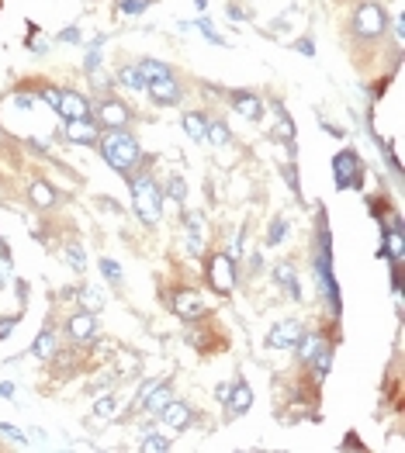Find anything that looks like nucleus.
I'll return each instance as SVG.
<instances>
[{
    "instance_id": "nucleus-34",
    "label": "nucleus",
    "mask_w": 405,
    "mask_h": 453,
    "mask_svg": "<svg viewBox=\"0 0 405 453\" xmlns=\"http://www.w3.org/2000/svg\"><path fill=\"white\" fill-rule=\"evenodd\" d=\"M284 232H288V222H284V218H274V225H270V232H267V242L277 246V242L284 239Z\"/></svg>"
},
{
    "instance_id": "nucleus-39",
    "label": "nucleus",
    "mask_w": 405,
    "mask_h": 453,
    "mask_svg": "<svg viewBox=\"0 0 405 453\" xmlns=\"http://www.w3.org/2000/svg\"><path fill=\"white\" fill-rule=\"evenodd\" d=\"M59 94H62V90H56V86H45V90H42V101H45V104L56 111V108H59Z\"/></svg>"
},
{
    "instance_id": "nucleus-40",
    "label": "nucleus",
    "mask_w": 405,
    "mask_h": 453,
    "mask_svg": "<svg viewBox=\"0 0 405 453\" xmlns=\"http://www.w3.org/2000/svg\"><path fill=\"white\" fill-rule=\"evenodd\" d=\"M14 325H18V318H0V339H8L14 332Z\"/></svg>"
},
{
    "instance_id": "nucleus-7",
    "label": "nucleus",
    "mask_w": 405,
    "mask_h": 453,
    "mask_svg": "<svg viewBox=\"0 0 405 453\" xmlns=\"http://www.w3.org/2000/svg\"><path fill=\"white\" fill-rule=\"evenodd\" d=\"M305 336V329L294 318H281L270 332H267V346L270 349H294V342Z\"/></svg>"
},
{
    "instance_id": "nucleus-31",
    "label": "nucleus",
    "mask_w": 405,
    "mask_h": 453,
    "mask_svg": "<svg viewBox=\"0 0 405 453\" xmlns=\"http://www.w3.org/2000/svg\"><path fill=\"white\" fill-rule=\"evenodd\" d=\"M205 142L225 146V142H229V128H225L222 121H211V125H208V132H205Z\"/></svg>"
},
{
    "instance_id": "nucleus-10",
    "label": "nucleus",
    "mask_w": 405,
    "mask_h": 453,
    "mask_svg": "<svg viewBox=\"0 0 405 453\" xmlns=\"http://www.w3.org/2000/svg\"><path fill=\"white\" fill-rule=\"evenodd\" d=\"M69 339L73 342H94V336H97V322H94V312H76L73 318H69Z\"/></svg>"
},
{
    "instance_id": "nucleus-11",
    "label": "nucleus",
    "mask_w": 405,
    "mask_h": 453,
    "mask_svg": "<svg viewBox=\"0 0 405 453\" xmlns=\"http://www.w3.org/2000/svg\"><path fill=\"white\" fill-rule=\"evenodd\" d=\"M66 135H69V142H76V146H94V142L101 139V132H97V125H94L91 118L66 121Z\"/></svg>"
},
{
    "instance_id": "nucleus-5",
    "label": "nucleus",
    "mask_w": 405,
    "mask_h": 453,
    "mask_svg": "<svg viewBox=\"0 0 405 453\" xmlns=\"http://www.w3.org/2000/svg\"><path fill=\"white\" fill-rule=\"evenodd\" d=\"M388 28V11L378 4V0H364V4L354 11V32L360 38H374Z\"/></svg>"
},
{
    "instance_id": "nucleus-47",
    "label": "nucleus",
    "mask_w": 405,
    "mask_h": 453,
    "mask_svg": "<svg viewBox=\"0 0 405 453\" xmlns=\"http://www.w3.org/2000/svg\"><path fill=\"white\" fill-rule=\"evenodd\" d=\"M229 388H232V384H218V388H215V395L225 402V398H229Z\"/></svg>"
},
{
    "instance_id": "nucleus-41",
    "label": "nucleus",
    "mask_w": 405,
    "mask_h": 453,
    "mask_svg": "<svg viewBox=\"0 0 405 453\" xmlns=\"http://www.w3.org/2000/svg\"><path fill=\"white\" fill-rule=\"evenodd\" d=\"M152 388H156V381H146V384H142V391H139V398H135V405H132V408H135V412H139V408H142V402H146V395H149V391H152Z\"/></svg>"
},
{
    "instance_id": "nucleus-1",
    "label": "nucleus",
    "mask_w": 405,
    "mask_h": 453,
    "mask_svg": "<svg viewBox=\"0 0 405 453\" xmlns=\"http://www.w3.org/2000/svg\"><path fill=\"white\" fill-rule=\"evenodd\" d=\"M132 205H135V215L146 222V225H156L159 215H163V191L152 176H135L132 180Z\"/></svg>"
},
{
    "instance_id": "nucleus-14",
    "label": "nucleus",
    "mask_w": 405,
    "mask_h": 453,
    "mask_svg": "<svg viewBox=\"0 0 405 453\" xmlns=\"http://www.w3.org/2000/svg\"><path fill=\"white\" fill-rule=\"evenodd\" d=\"M184 222H187V249L194 253V256H201L205 249V218H201V211H187L184 215Z\"/></svg>"
},
{
    "instance_id": "nucleus-18",
    "label": "nucleus",
    "mask_w": 405,
    "mask_h": 453,
    "mask_svg": "<svg viewBox=\"0 0 405 453\" xmlns=\"http://www.w3.org/2000/svg\"><path fill=\"white\" fill-rule=\"evenodd\" d=\"M170 402V388H167V381H156V388L146 395V402H142V412H149V415H156L159 408H163Z\"/></svg>"
},
{
    "instance_id": "nucleus-2",
    "label": "nucleus",
    "mask_w": 405,
    "mask_h": 453,
    "mask_svg": "<svg viewBox=\"0 0 405 453\" xmlns=\"http://www.w3.org/2000/svg\"><path fill=\"white\" fill-rule=\"evenodd\" d=\"M101 152H104V159L118 170V173H128L135 163H139V142L125 132V128H118V132H111V135H104V142H101Z\"/></svg>"
},
{
    "instance_id": "nucleus-43",
    "label": "nucleus",
    "mask_w": 405,
    "mask_h": 453,
    "mask_svg": "<svg viewBox=\"0 0 405 453\" xmlns=\"http://www.w3.org/2000/svg\"><path fill=\"white\" fill-rule=\"evenodd\" d=\"M97 62H101V52H97V49H91V52H87V73H94V69H97Z\"/></svg>"
},
{
    "instance_id": "nucleus-36",
    "label": "nucleus",
    "mask_w": 405,
    "mask_h": 453,
    "mask_svg": "<svg viewBox=\"0 0 405 453\" xmlns=\"http://www.w3.org/2000/svg\"><path fill=\"white\" fill-rule=\"evenodd\" d=\"M111 412H115V398H101V402L94 405V415H97V419H111Z\"/></svg>"
},
{
    "instance_id": "nucleus-50",
    "label": "nucleus",
    "mask_w": 405,
    "mask_h": 453,
    "mask_svg": "<svg viewBox=\"0 0 405 453\" xmlns=\"http://www.w3.org/2000/svg\"><path fill=\"white\" fill-rule=\"evenodd\" d=\"M205 4H208V0H194V8H201V11H205Z\"/></svg>"
},
{
    "instance_id": "nucleus-6",
    "label": "nucleus",
    "mask_w": 405,
    "mask_h": 453,
    "mask_svg": "<svg viewBox=\"0 0 405 453\" xmlns=\"http://www.w3.org/2000/svg\"><path fill=\"white\" fill-rule=\"evenodd\" d=\"M208 284L215 288V294H232L235 288V263L229 253H215L208 259Z\"/></svg>"
},
{
    "instance_id": "nucleus-29",
    "label": "nucleus",
    "mask_w": 405,
    "mask_h": 453,
    "mask_svg": "<svg viewBox=\"0 0 405 453\" xmlns=\"http://www.w3.org/2000/svg\"><path fill=\"white\" fill-rule=\"evenodd\" d=\"M139 69H142L146 83H149V80H159V76H170V66H167V62H152V59L139 62Z\"/></svg>"
},
{
    "instance_id": "nucleus-45",
    "label": "nucleus",
    "mask_w": 405,
    "mask_h": 453,
    "mask_svg": "<svg viewBox=\"0 0 405 453\" xmlns=\"http://www.w3.org/2000/svg\"><path fill=\"white\" fill-rule=\"evenodd\" d=\"M0 398H14V384H11V381L0 384Z\"/></svg>"
},
{
    "instance_id": "nucleus-38",
    "label": "nucleus",
    "mask_w": 405,
    "mask_h": 453,
    "mask_svg": "<svg viewBox=\"0 0 405 453\" xmlns=\"http://www.w3.org/2000/svg\"><path fill=\"white\" fill-rule=\"evenodd\" d=\"M170 198H174V201H184V198H187V187H184V180H181V176L170 180Z\"/></svg>"
},
{
    "instance_id": "nucleus-3",
    "label": "nucleus",
    "mask_w": 405,
    "mask_h": 453,
    "mask_svg": "<svg viewBox=\"0 0 405 453\" xmlns=\"http://www.w3.org/2000/svg\"><path fill=\"white\" fill-rule=\"evenodd\" d=\"M315 270H319V288L329 294L333 315H340V288H336V277H333V253H329V229L326 225H319V259H315Z\"/></svg>"
},
{
    "instance_id": "nucleus-37",
    "label": "nucleus",
    "mask_w": 405,
    "mask_h": 453,
    "mask_svg": "<svg viewBox=\"0 0 405 453\" xmlns=\"http://www.w3.org/2000/svg\"><path fill=\"white\" fill-rule=\"evenodd\" d=\"M8 277H11V256H8L4 249H0V288L8 284Z\"/></svg>"
},
{
    "instance_id": "nucleus-26",
    "label": "nucleus",
    "mask_w": 405,
    "mask_h": 453,
    "mask_svg": "<svg viewBox=\"0 0 405 453\" xmlns=\"http://www.w3.org/2000/svg\"><path fill=\"white\" fill-rule=\"evenodd\" d=\"M62 256H66V263H69V266L76 270V274H84V270H87V253H84V246H76V242H69Z\"/></svg>"
},
{
    "instance_id": "nucleus-21",
    "label": "nucleus",
    "mask_w": 405,
    "mask_h": 453,
    "mask_svg": "<svg viewBox=\"0 0 405 453\" xmlns=\"http://www.w3.org/2000/svg\"><path fill=\"white\" fill-rule=\"evenodd\" d=\"M56 201H59V194H56V187H52V184H45V180L32 184V205H38V208H52Z\"/></svg>"
},
{
    "instance_id": "nucleus-49",
    "label": "nucleus",
    "mask_w": 405,
    "mask_h": 453,
    "mask_svg": "<svg viewBox=\"0 0 405 453\" xmlns=\"http://www.w3.org/2000/svg\"><path fill=\"white\" fill-rule=\"evenodd\" d=\"M298 49H301V52H305V56H312V52H315V49H312V42H308V38H305V42H298Z\"/></svg>"
},
{
    "instance_id": "nucleus-46",
    "label": "nucleus",
    "mask_w": 405,
    "mask_h": 453,
    "mask_svg": "<svg viewBox=\"0 0 405 453\" xmlns=\"http://www.w3.org/2000/svg\"><path fill=\"white\" fill-rule=\"evenodd\" d=\"M59 38H62V42H80V32H73V28H69V32H62Z\"/></svg>"
},
{
    "instance_id": "nucleus-15",
    "label": "nucleus",
    "mask_w": 405,
    "mask_h": 453,
    "mask_svg": "<svg viewBox=\"0 0 405 453\" xmlns=\"http://www.w3.org/2000/svg\"><path fill=\"white\" fill-rule=\"evenodd\" d=\"M174 308H177V315L187 318V322H194V318L205 315V301H201L194 291H181V294L174 298Z\"/></svg>"
},
{
    "instance_id": "nucleus-44",
    "label": "nucleus",
    "mask_w": 405,
    "mask_h": 453,
    "mask_svg": "<svg viewBox=\"0 0 405 453\" xmlns=\"http://www.w3.org/2000/svg\"><path fill=\"white\" fill-rule=\"evenodd\" d=\"M14 104L18 108H32V94H14Z\"/></svg>"
},
{
    "instance_id": "nucleus-12",
    "label": "nucleus",
    "mask_w": 405,
    "mask_h": 453,
    "mask_svg": "<svg viewBox=\"0 0 405 453\" xmlns=\"http://www.w3.org/2000/svg\"><path fill=\"white\" fill-rule=\"evenodd\" d=\"M97 121H101L104 128L118 132V128H125V125H128V108H125L121 101H104V104H101V111H97Z\"/></svg>"
},
{
    "instance_id": "nucleus-22",
    "label": "nucleus",
    "mask_w": 405,
    "mask_h": 453,
    "mask_svg": "<svg viewBox=\"0 0 405 453\" xmlns=\"http://www.w3.org/2000/svg\"><path fill=\"white\" fill-rule=\"evenodd\" d=\"M32 349H35V356H38V360H49V356L56 353V332H52V325H45V329L38 332V339H35V346H32Z\"/></svg>"
},
{
    "instance_id": "nucleus-42",
    "label": "nucleus",
    "mask_w": 405,
    "mask_h": 453,
    "mask_svg": "<svg viewBox=\"0 0 405 453\" xmlns=\"http://www.w3.org/2000/svg\"><path fill=\"white\" fill-rule=\"evenodd\" d=\"M0 432L11 436V439H18V443H25V432H21V429H14V426H4V422H0Z\"/></svg>"
},
{
    "instance_id": "nucleus-35",
    "label": "nucleus",
    "mask_w": 405,
    "mask_h": 453,
    "mask_svg": "<svg viewBox=\"0 0 405 453\" xmlns=\"http://www.w3.org/2000/svg\"><path fill=\"white\" fill-rule=\"evenodd\" d=\"M198 28H201V35H205L208 42H215V45H225V38L215 32V25H211V21H205V18H201V21H198Z\"/></svg>"
},
{
    "instance_id": "nucleus-30",
    "label": "nucleus",
    "mask_w": 405,
    "mask_h": 453,
    "mask_svg": "<svg viewBox=\"0 0 405 453\" xmlns=\"http://www.w3.org/2000/svg\"><path fill=\"white\" fill-rule=\"evenodd\" d=\"M80 301L87 305V312H101L104 308V298H101L97 288H84V291H80Z\"/></svg>"
},
{
    "instance_id": "nucleus-16",
    "label": "nucleus",
    "mask_w": 405,
    "mask_h": 453,
    "mask_svg": "<svg viewBox=\"0 0 405 453\" xmlns=\"http://www.w3.org/2000/svg\"><path fill=\"white\" fill-rule=\"evenodd\" d=\"M159 415H163V422L170 429H187L191 426V408L184 402H167L163 408H159Z\"/></svg>"
},
{
    "instance_id": "nucleus-25",
    "label": "nucleus",
    "mask_w": 405,
    "mask_h": 453,
    "mask_svg": "<svg viewBox=\"0 0 405 453\" xmlns=\"http://www.w3.org/2000/svg\"><path fill=\"white\" fill-rule=\"evenodd\" d=\"M118 83L128 86V90H146V76H142L139 66H125V69L118 73Z\"/></svg>"
},
{
    "instance_id": "nucleus-4",
    "label": "nucleus",
    "mask_w": 405,
    "mask_h": 453,
    "mask_svg": "<svg viewBox=\"0 0 405 453\" xmlns=\"http://www.w3.org/2000/svg\"><path fill=\"white\" fill-rule=\"evenodd\" d=\"M333 180L340 191H350V187H360L364 180V159L354 152V149H343L333 156Z\"/></svg>"
},
{
    "instance_id": "nucleus-27",
    "label": "nucleus",
    "mask_w": 405,
    "mask_h": 453,
    "mask_svg": "<svg viewBox=\"0 0 405 453\" xmlns=\"http://www.w3.org/2000/svg\"><path fill=\"white\" fill-rule=\"evenodd\" d=\"M184 132L194 139V142H205V132H208V125H205V118H198V115H184Z\"/></svg>"
},
{
    "instance_id": "nucleus-17",
    "label": "nucleus",
    "mask_w": 405,
    "mask_h": 453,
    "mask_svg": "<svg viewBox=\"0 0 405 453\" xmlns=\"http://www.w3.org/2000/svg\"><path fill=\"white\" fill-rule=\"evenodd\" d=\"M274 281L288 291V298H294V301L301 298V284H298V274H294L291 263H277V266H274Z\"/></svg>"
},
{
    "instance_id": "nucleus-32",
    "label": "nucleus",
    "mask_w": 405,
    "mask_h": 453,
    "mask_svg": "<svg viewBox=\"0 0 405 453\" xmlns=\"http://www.w3.org/2000/svg\"><path fill=\"white\" fill-rule=\"evenodd\" d=\"M101 274H104V281L118 284V281H121V266H118L115 259H108V256H104V259H101Z\"/></svg>"
},
{
    "instance_id": "nucleus-9",
    "label": "nucleus",
    "mask_w": 405,
    "mask_h": 453,
    "mask_svg": "<svg viewBox=\"0 0 405 453\" xmlns=\"http://www.w3.org/2000/svg\"><path fill=\"white\" fill-rule=\"evenodd\" d=\"M66 121H76V118H91V104L84 94H76V90H62L59 94V108H56Z\"/></svg>"
},
{
    "instance_id": "nucleus-23",
    "label": "nucleus",
    "mask_w": 405,
    "mask_h": 453,
    "mask_svg": "<svg viewBox=\"0 0 405 453\" xmlns=\"http://www.w3.org/2000/svg\"><path fill=\"white\" fill-rule=\"evenodd\" d=\"M274 139H277L281 146H294V125H291L288 111H281V108H277V128H274Z\"/></svg>"
},
{
    "instance_id": "nucleus-20",
    "label": "nucleus",
    "mask_w": 405,
    "mask_h": 453,
    "mask_svg": "<svg viewBox=\"0 0 405 453\" xmlns=\"http://www.w3.org/2000/svg\"><path fill=\"white\" fill-rule=\"evenodd\" d=\"M322 346H326V339H322V336H308V332L294 342V349H298V360H301V364H308V360H312Z\"/></svg>"
},
{
    "instance_id": "nucleus-33",
    "label": "nucleus",
    "mask_w": 405,
    "mask_h": 453,
    "mask_svg": "<svg viewBox=\"0 0 405 453\" xmlns=\"http://www.w3.org/2000/svg\"><path fill=\"white\" fill-rule=\"evenodd\" d=\"M146 8H149V0H118V11H121V14H132V18L142 14Z\"/></svg>"
},
{
    "instance_id": "nucleus-13",
    "label": "nucleus",
    "mask_w": 405,
    "mask_h": 453,
    "mask_svg": "<svg viewBox=\"0 0 405 453\" xmlns=\"http://www.w3.org/2000/svg\"><path fill=\"white\" fill-rule=\"evenodd\" d=\"M225 405H229V412H232V415L250 412V405H253V388H250L246 381H235V384L229 388V398H225Z\"/></svg>"
},
{
    "instance_id": "nucleus-28",
    "label": "nucleus",
    "mask_w": 405,
    "mask_h": 453,
    "mask_svg": "<svg viewBox=\"0 0 405 453\" xmlns=\"http://www.w3.org/2000/svg\"><path fill=\"white\" fill-rule=\"evenodd\" d=\"M139 450H142V453H163V450H170V439L159 436V432H149V436L139 443Z\"/></svg>"
},
{
    "instance_id": "nucleus-8",
    "label": "nucleus",
    "mask_w": 405,
    "mask_h": 453,
    "mask_svg": "<svg viewBox=\"0 0 405 453\" xmlns=\"http://www.w3.org/2000/svg\"><path fill=\"white\" fill-rule=\"evenodd\" d=\"M146 94H149L156 104H177V101H181V83L174 80V73H170V76H159V80H149V83H146Z\"/></svg>"
},
{
    "instance_id": "nucleus-24",
    "label": "nucleus",
    "mask_w": 405,
    "mask_h": 453,
    "mask_svg": "<svg viewBox=\"0 0 405 453\" xmlns=\"http://www.w3.org/2000/svg\"><path fill=\"white\" fill-rule=\"evenodd\" d=\"M308 364L315 367V381H326V374H329V367H333V353H329V346H322Z\"/></svg>"
},
{
    "instance_id": "nucleus-19",
    "label": "nucleus",
    "mask_w": 405,
    "mask_h": 453,
    "mask_svg": "<svg viewBox=\"0 0 405 453\" xmlns=\"http://www.w3.org/2000/svg\"><path fill=\"white\" fill-rule=\"evenodd\" d=\"M232 101H235V111H239V115H246L250 121H260V118H264V104H260V97H253V94H235Z\"/></svg>"
},
{
    "instance_id": "nucleus-48",
    "label": "nucleus",
    "mask_w": 405,
    "mask_h": 453,
    "mask_svg": "<svg viewBox=\"0 0 405 453\" xmlns=\"http://www.w3.org/2000/svg\"><path fill=\"white\" fill-rule=\"evenodd\" d=\"M343 446H347V450H350V446H357V450H364V443H360L357 436H347V443H343Z\"/></svg>"
}]
</instances>
